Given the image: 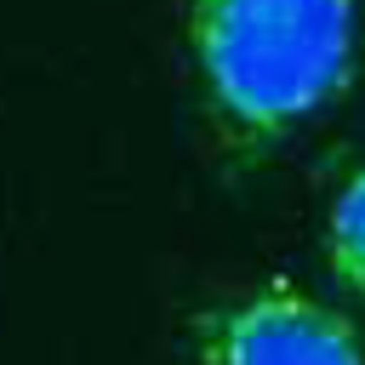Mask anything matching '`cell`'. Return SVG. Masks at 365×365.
<instances>
[{
  "mask_svg": "<svg viewBox=\"0 0 365 365\" xmlns=\"http://www.w3.org/2000/svg\"><path fill=\"white\" fill-rule=\"evenodd\" d=\"M325 262L331 274L365 297V165L342 177V188L331 194V211H325Z\"/></svg>",
  "mask_w": 365,
  "mask_h": 365,
  "instance_id": "cell-3",
  "label": "cell"
},
{
  "mask_svg": "<svg viewBox=\"0 0 365 365\" xmlns=\"http://www.w3.org/2000/svg\"><path fill=\"white\" fill-rule=\"evenodd\" d=\"M200 97L234 154L325 114L359 57L354 0H182Z\"/></svg>",
  "mask_w": 365,
  "mask_h": 365,
  "instance_id": "cell-1",
  "label": "cell"
},
{
  "mask_svg": "<svg viewBox=\"0 0 365 365\" xmlns=\"http://www.w3.org/2000/svg\"><path fill=\"white\" fill-rule=\"evenodd\" d=\"M200 365H365L354 319L291 279H262L194 319Z\"/></svg>",
  "mask_w": 365,
  "mask_h": 365,
  "instance_id": "cell-2",
  "label": "cell"
}]
</instances>
